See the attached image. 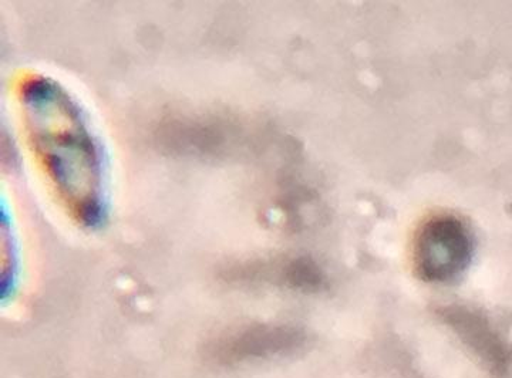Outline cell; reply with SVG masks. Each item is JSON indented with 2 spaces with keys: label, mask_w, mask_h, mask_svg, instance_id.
<instances>
[{
  "label": "cell",
  "mask_w": 512,
  "mask_h": 378,
  "mask_svg": "<svg viewBox=\"0 0 512 378\" xmlns=\"http://www.w3.org/2000/svg\"><path fill=\"white\" fill-rule=\"evenodd\" d=\"M23 135L60 207L97 228L109 211V161L89 114L59 81L26 74L16 84Z\"/></svg>",
  "instance_id": "6da1fadb"
},
{
  "label": "cell",
  "mask_w": 512,
  "mask_h": 378,
  "mask_svg": "<svg viewBox=\"0 0 512 378\" xmlns=\"http://www.w3.org/2000/svg\"><path fill=\"white\" fill-rule=\"evenodd\" d=\"M473 252V236L463 221L451 215L434 216L417 232L414 266L427 282H451L463 275Z\"/></svg>",
  "instance_id": "7a4b0ae2"
},
{
  "label": "cell",
  "mask_w": 512,
  "mask_h": 378,
  "mask_svg": "<svg viewBox=\"0 0 512 378\" xmlns=\"http://www.w3.org/2000/svg\"><path fill=\"white\" fill-rule=\"evenodd\" d=\"M298 343L295 333L281 330H247V332L229 334L211 344L210 356L220 363H234L248 357H262L291 349Z\"/></svg>",
  "instance_id": "3957f363"
}]
</instances>
